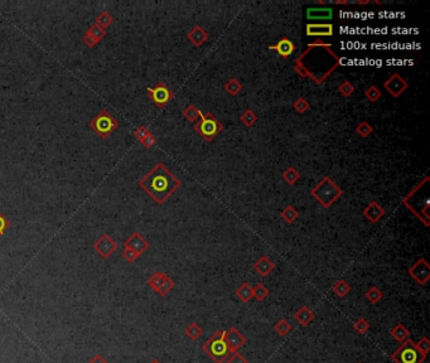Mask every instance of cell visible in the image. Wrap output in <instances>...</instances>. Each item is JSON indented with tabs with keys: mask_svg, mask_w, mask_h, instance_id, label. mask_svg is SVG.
Returning <instances> with one entry per match:
<instances>
[{
	"mask_svg": "<svg viewBox=\"0 0 430 363\" xmlns=\"http://www.w3.org/2000/svg\"><path fill=\"white\" fill-rule=\"evenodd\" d=\"M138 184L155 203L162 206L182 183L163 163H157Z\"/></svg>",
	"mask_w": 430,
	"mask_h": 363,
	"instance_id": "cell-1",
	"label": "cell"
},
{
	"mask_svg": "<svg viewBox=\"0 0 430 363\" xmlns=\"http://www.w3.org/2000/svg\"><path fill=\"white\" fill-rule=\"evenodd\" d=\"M310 194L324 208H330L343 196V191L336 184V182L332 178L323 177L319 180V183L310 191Z\"/></svg>",
	"mask_w": 430,
	"mask_h": 363,
	"instance_id": "cell-2",
	"label": "cell"
},
{
	"mask_svg": "<svg viewBox=\"0 0 430 363\" xmlns=\"http://www.w3.org/2000/svg\"><path fill=\"white\" fill-rule=\"evenodd\" d=\"M203 352L216 363H223L230 357L231 351L225 341V331H217L203 343Z\"/></svg>",
	"mask_w": 430,
	"mask_h": 363,
	"instance_id": "cell-3",
	"label": "cell"
},
{
	"mask_svg": "<svg viewBox=\"0 0 430 363\" xmlns=\"http://www.w3.org/2000/svg\"><path fill=\"white\" fill-rule=\"evenodd\" d=\"M193 127L196 132L208 143L212 142L218 134L223 131L222 122L218 121V119H216L211 112H201L200 120L195 122Z\"/></svg>",
	"mask_w": 430,
	"mask_h": 363,
	"instance_id": "cell-4",
	"label": "cell"
},
{
	"mask_svg": "<svg viewBox=\"0 0 430 363\" xmlns=\"http://www.w3.org/2000/svg\"><path fill=\"white\" fill-rule=\"evenodd\" d=\"M88 126L101 138V139H108L114 131L119 127V121L108 111V110H101L95 117H92Z\"/></svg>",
	"mask_w": 430,
	"mask_h": 363,
	"instance_id": "cell-5",
	"label": "cell"
},
{
	"mask_svg": "<svg viewBox=\"0 0 430 363\" xmlns=\"http://www.w3.org/2000/svg\"><path fill=\"white\" fill-rule=\"evenodd\" d=\"M426 357H424L416 349L415 343L411 339H406L401 346L391 354V359L395 363H423Z\"/></svg>",
	"mask_w": 430,
	"mask_h": 363,
	"instance_id": "cell-6",
	"label": "cell"
},
{
	"mask_svg": "<svg viewBox=\"0 0 430 363\" xmlns=\"http://www.w3.org/2000/svg\"><path fill=\"white\" fill-rule=\"evenodd\" d=\"M147 91L148 96L152 100L153 104L157 107H159V109H164V107L172 101L173 97H174L173 91L170 90L164 82H162V81L158 82L157 85H155V87H148Z\"/></svg>",
	"mask_w": 430,
	"mask_h": 363,
	"instance_id": "cell-7",
	"label": "cell"
},
{
	"mask_svg": "<svg viewBox=\"0 0 430 363\" xmlns=\"http://www.w3.org/2000/svg\"><path fill=\"white\" fill-rule=\"evenodd\" d=\"M93 250L103 259H109L118 250V242L108 234H103L93 244Z\"/></svg>",
	"mask_w": 430,
	"mask_h": 363,
	"instance_id": "cell-8",
	"label": "cell"
},
{
	"mask_svg": "<svg viewBox=\"0 0 430 363\" xmlns=\"http://www.w3.org/2000/svg\"><path fill=\"white\" fill-rule=\"evenodd\" d=\"M409 275L419 284V285L424 286L428 284L430 279V265L426 261V259L421 257L419 259L413 266L409 267Z\"/></svg>",
	"mask_w": 430,
	"mask_h": 363,
	"instance_id": "cell-9",
	"label": "cell"
},
{
	"mask_svg": "<svg viewBox=\"0 0 430 363\" xmlns=\"http://www.w3.org/2000/svg\"><path fill=\"white\" fill-rule=\"evenodd\" d=\"M409 87V83L405 78L401 77L399 73H393L388 81L384 82V88L389 92L393 97H400Z\"/></svg>",
	"mask_w": 430,
	"mask_h": 363,
	"instance_id": "cell-10",
	"label": "cell"
},
{
	"mask_svg": "<svg viewBox=\"0 0 430 363\" xmlns=\"http://www.w3.org/2000/svg\"><path fill=\"white\" fill-rule=\"evenodd\" d=\"M225 341L227 343L228 348H230L231 353L238 352V349L245 346L246 343L245 336L235 327L230 328L228 331H225Z\"/></svg>",
	"mask_w": 430,
	"mask_h": 363,
	"instance_id": "cell-11",
	"label": "cell"
},
{
	"mask_svg": "<svg viewBox=\"0 0 430 363\" xmlns=\"http://www.w3.org/2000/svg\"><path fill=\"white\" fill-rule=\"evenodd\" d=\"M307 35L309 37H332L335 33V28L330 23H308L307 27Z\"/></svg>",
	"mask_w": 430,
	"mask_h": 363,
	"instance_id": "cell-12",
	"label": "cell"
},
{
	"mask_svg": "<svg viewBox=\"0 0 430 363\" xmlns=\"http://www.w3.org/2000/svg\"><path fill=\"white\" fill-rule=\"evenodd\" d=\"M149 246L150 245L149 242H148V240L144 239V237L140 235V232L138 231L133 232V234H131L130 236L125 240V242H124V247H128V249L134 250V251L139 252V254L141 255H143V252H145L148 249H149Z\"/></svg>",
	"mask_w": 430,
	"mask_h": 363,
	"instance_id": "cell-13",
	"label": "cell"
},
{
	"mask_svg": "<svg viewBox=\"0 0 430 363\" xmlns=\"http://www.w3.org/2000/svg\"><path fill=\"white\" fill-rule=\"evenodd\" d=\"M269 50L278 53L281 58H289L295 52V44L288 37H283L274 46H269Z\"/></svg>",
	"mask_w": 430,
	"mask_h": 363,
	"instance_id": "cell-14",
	"label": "cell"
},
{
	"mask_svg": "<svg viewBox=\"0 0 430 363\" xmlns=\"http://www.w3.org/2000/svg\"><path fill=\"white\" fill-rule=\"evenodd\" d=\"M362 213L363 216H365V218H367L371 223H377V222L380 221L384 216H385L386 211L384 209V207H381L380 204L377 203V202L372 201L370 202V204H368L365 209H363Z\"/></svg>",
	"mask_w": 430,
	"mask_h": 363,
	"instance_id": "cell-15",
	"label": "cell"
},
{
	"mask_svg": "<svg viewBox=\"0 0 430 363\" xmlns=\"http://www.w3.org/2000/svg\"><path fill=\"white\" fill-rule=\"evenodd\" d=\"M208 38H210V35L201 25H195L187 34V39L197 48L202 47L207 42Z\"/></svg>",
	"mask_w": 430,
	"mask_h": 363,
	"instance_id": "cell-16",
	"label": "cell"
},
{
	"mask_svg": "<svg viewBox=\"0 0 430 363\" xmlns=\"http://www.w3.org/2000/svg\"><path fill=\"white\" fill-rule=\"evenodd\" d=\"M274 269H275V264H274L273 260L269 256H266V255H263V256L254 264V270H255L259 275L263 276V278H266V276L270 275V274L274 271Z\"/></svg>",
	"mask_w": 430,
	"mask_h": 363,
	"instance_id": "cell-17",
	"label": "cell"
},
{
	"mask_svg": "<svg viewBox=\"0 0 430 363\" xmlns=\"http://www.w3.org/2000/svg\"><path fill=\"white\" fill-rule=\"evenodd\" d=\"M333 17V10L330 8H308L307 18L309 20L325 19L329 20Z\"/></svg>",
	"mask_w": 430,
	"mask_h": 363,
	"instance_id": "cell-18",
	"label": "cell"
},
{
	"mask_svg": "<svg viewBox=\"0 0 430 363\" xmlns=\"http://www.w3.org/2000/svg\"><path fill=\"white\" fill-rule=\"evenodd\" d=\"M314 316L315 314L313 313L312 309H309L305 305L298 309V310L294 313V319L303 327L309 326V324L313 322V319H314Z\"/></svg>",
	"mask_w": 430,
	"mask_h": 363,
	"instance_id": "cell-19",
	"label": "cell"
},
{
	"mask_svg": "<svg viewBox=\"0 0 430 363\" xmlns=\"http://www.w3.org/2000/svg\"><path fill=\"white\" fill-rule=\"evenodd\" d=\"M168 278H169V276H168L165 273L157 271V273L153 274V275H150V278L148 279L147 284H148V286H149V288H152L153 290L155 291V293H158V291H159V289L162 288L163 283H164V281L167 280Z\"/></svg>",
	"mask_w": 430,
	"mask_h": 363,
	"instance_id": "cell-20",
	"label": "cell"
},
{
	"mask_svg": "<svg viewBox=\"0 0 430 363\" xmlns=\"http://www.w3.org/2000/svg\"><path fill=\"white\" fill-rule=\"evenodd\" d=\"M409 334L410 333H409L408 328L401 323L396 324V326L391 329V337H393L396 342H399V343H403L406 339H409Z\"/></svg>",
	"mask_w": 430,
	"mask_h": 363,
	"instance_id": "cell-21",
	"label": "cell"
},
{
	"mask_svg": "<svg viewBox=\"0 0 430 363\" xmlns=\"http://www.w3.org/2000/svg\"><path fill=\"white\" fill-rule=\"evenodd\" d=\"M235 294L243 303H249L253 299V288L249 285V283H243L236 289Z\"/></svg>",
	"mask_w": 430,
	"mask_h": 363,
	"instance_id": "cell-22",
	"label": "cell"
},
{
	"mask_svg": "<svg viewBox=\"0 0 430 363\" xmlns=\"http://www.w3.org/2000/svg\"><path fill=\"white\" fill-rule=\"evenodd\" d=\"M332 290L337 296H340V298H345V296L351 291V286L347 281L343 280V279H340V280L336 281L335 285L332 286Z\"/></svg>",
	"mask_w": 430,
	"mask_h": 363,
	"instance_id": "cell-23",
	"label": "cell"
},
{
	"mask_svg": "<svg viewBox=\"0 0 430 363\" xmlns=\"http://www.w3.org/2000/svg\"><path fill=\"white\" fill-rule=\"evenodd\" d=\"M243 88H244L243 83H241L240 81L235 77L230 78L225 85V91L227 92L230 96H236V95H238L241 91H243Z\"/></svg>",
	"mask_w": 430,
	"mask_h": 363,
	"instance_id": "cell-24",
	"label": "cell"
},
{
	"mask_svg": "<svg viewBox=\"0 0 430 363\" xmlns=\"http://www.w3.org/2000/svg\"><path fill=\"white\" fill-rule=\"evenodd\" d=\"M113 23H114V17L108 12V10H103V12H101L95 19V24H98L99 27L104 28V29L110 27Z\"/></svg>",
	"mask_w": 430,
	"mask_h": 363,
	"instance_id": "cell-25",
	"label": "cell"
},
{
	"mask_svg": "<svg viewBox=\"0 0 430 363\" xmlns=\"http://www.w3.org/2000/svg\"><path fill=\"white\" fill-rule=\"evenodd\" d=\"M281 177H283V179L286 184L294 186V184H297V182L300 179V173L298 172L294 167H289L288 169L284 170Z\"/></svg>",
	"mask_w": 430,
	"mask_h": 363,
	"instance_id": "cell-26",
	"label": "cell"
},
{
	"mask_svg": "<svg viewBox=\"0 0 430 363\" xmlns=\"http://www.w3.org/2000/svg\"><path fill=\"white\" fill-rule=\"evenodd\" d=\"M240 121L245 125L246 127H253L254 125L258 121V115L253 111V110H245V111L241 114Z\"/></svg>",
	"mask_w": 430,
	"mask_h": 363,
	"instance_id": "cell-27",
	"label": "cell"
},
{
	"mask_svg": "<svg viewBox=\"0 0 430 363\" xmlns=\"http://www.w3.org/2000/svg\"><path fill=\"white\" fill-rule=\"evenodd\" d=\"M201 110H198L195 105H189L188 107H185L183 110V116L185 117V120L190 122H197L201 117Z\"/></svg>",
	"mask_w": 430,
	"mask_h": 363,
	"instance_id": "cell-28",
	"label": "cell"
},
{
	"mask_svg": "<svg viewBox=\"0 0 430 363\" xmlns=\"http://www.w3.org/2000/svg\"><path fill=\"white\" fill-rule=\"evenodd\" d=\"M184 333L189 339H192V341H197V339L203 334V329L201 328V326H198V323H195V322H193V323H190L189 326L185 328Z\"/></svg>",
	"mask_w": 430,
	"mask_h": 363,
	"instance_id": "cell-29",
	"label": "cell"
},
{
	"mask_svg": "<svg viewBox=\"0 0 430 363\" xmlns=\"http://www.w3.org/2000/svg\"><path fill=\"white\" fill-rule=\"evenodd\" d=\"M365 296L370 304H377L378 301L383 299L384 294L383 291L377 288V286H371V288L366 291Z\"/></svg>",
	"mask_w": 430,
	"mask_h": 363,
	"instance_id": "cell-30",
	"label": "cell"
},
{
	"mask_svg": "<svg viewBox=\"0 0 430 363\" xmlns=\"http://www.w3.org/2000/svg\"><path fill=\"white\" fill-rule=\"evenodd\" d=\"M280 217L286 222V223H293V222L299 217V213H298V211L294 208V207L289 204V206H286L285 208L281 211Z\"/></svg>",
	"mask_w": 430,
	"mask_h": 363,
	"instance_id": "cell-31",
	"label": "cell"
},
{
	"mask_svg": "<svg viewBox=\"0 0 430 363\" xmlns=\"http://www.w3.org/2000/svg\"><path fill=\"white\" fill-rule=\"evenodd\" d=\"M269 295V289L266 288L264 284H256L253 288V298H255L256 300L263 301L268 298Z\"/></svg>",
	"mask_w": 430,
	"mask_h": 363,
	"instance_id": "cell-32",
	"label": "cell"
},
{
	"mask_svg": "<svg viewBox=\"0 0 430 363\" xmlns=\"http://www.w3.org/2000/svg\"><path fill=\"white\" fill-rule=\"evenodd\" d=\"M274 329H275V332L280 337H285L286 334L292 331V326H290V323L286 319H280V321H278L275 323Z\"/></svg>",
	"mask_w": 430,
	"mask_h": 363,
	"instance_id": "cell-33",
	"label": "cell"
},
{
	"mask_svg": "<svg viewBox=\"0 0 430 363\" xmlns=\"http://www.w3.org/2000/svg\"><path fill=\"white\" fill-rule=\"evenodd\" d=\"M293 109L295 110V112L302 115V114H305V112L310 109V105L309 102L304 99V97H299V99L295 100L294 104H293Z\"/></svg>",
	"mask_w": 430,
	"mask_h": 363,
	"instance_id": "cell-34",
	"label": "cell"
},
{
	"mask_svg": "<svg viewBox=\"0 0 430 363\" xmlns=\"http://www.w3.org/2000/svg\"><path fill=\"white\" fill-rule=\"evenodd\" d=\"M356 131L361 138H368L373 131V127L367 121H361L356 127Z\"/></svg>",
	"mask_w": 430,
	"mask_h": 363,
	"instance_id": "cell-35",
	"label": "cell"
},
{
	"mask_svg": "<svg viewBox=\"0 0 430 363\" xmlns=\"http://www.w3.org/2000/svg\"><path fill=\"white\" fill-rule=\"evenodd\" d=\"M381 96H383V94H381V91L378 90L376 86H370V87L365 91V97L370 102H377L378 100L381 99Z\"/></svg>",
	"mask_w": 430,
	"mask_h": 363,
	"instance_id": "cell-36",
	"label": "cell"
},
{
	"mask_svg": "<svg viewBox=\"0 0 430 363\" xmlns=\"http://www.w3.org/2000/svg\"><path fill=\"white\" fill-rule=\"evenodd\" d=\"M86 32H87L90 35H92V37L95 38L96 40H99V42H100V40H103V38L106 35V29L99 27L98 24H92L90 27V29L86 30Z\"/></svg>",
	"mask_w": 430,
	"mask_h": 363,
	"instance_id": "cell-37",
	"label": "cell"
},
{
	"mask_svg": "<svg viewBox=\"0 0 430 363\" xmlns=\"http://www.w3.org/2000/svg\"><path fill=\"white\" fill-rule=\"evenodd\" d=\"M353 328H355V331L357 332V333L365 334L367 333L368 329H370V323H368L365 318H360L353 323Z\"/></svg>",
	"mask_w": 430,
	"mask_h": 363,
	"instance_id": "cell-38",
	"label": "cell"
},
{
	"mask_svg": "<svg viewBox=\"0 0 430 363\" xmlns=\"http://www.w3.org/2000/svg\"><path fill=\"white\" fill-rule=\"evenodd\" d=\"M416 349H418L419 352H420L421 354H423L424 357L428 356L429 351H430V341L428 337H423V338L420 339V341L418 342V343H415Z\"/></svg>",
	"mask_w": 430,
	"mask_h": 363,
	"instance_id": "cell-39",
	"label": "cell"
},
{
	"mask_svg": "<svg viewBox=\"0 0 430 363\" xmlns=\"http://www.w3.org/2000/svg\"><path fill=\"white\" fill-rule=\"evenodd\" d=\"M174 286H175L174 280H173V279H170V278H168L167 280H165L164 283H163L162 288L159 289L158 294H159L160 296H163V298H164V296H167L168 294H169L170 291H172L173 289H174Z\"/></svg>",
	"mask_w": 430,
	"mask_h": 363,
	"instance_id": "cell-40",
	"label": "cell"
},
{
	"mask_svg": "<svg viewBox=\"0 0 430 363\" xmlns=\"http://www.w3.org/2000/svg\"><path fill=\"white\" fill-rule=\"evenodd\" d=\"M338 91H340V94L342 95V96L350 97L351 95L356 91V88L355 86L350 82V81H343V82L340 85V87H338Z\"/></svg>",
	"mask_w": 430,
	"mask_h": 363,
	"instance_id": "cell-41",
	"label": "cell"
},
{
	"mask_svg": "<svg viewBox=\"0 0 430 363\" xmlns=\"http://www.w3.org/2000/svg\"><path fill=\"white\" fill-rule=\"evenodd\" d=\"M140 256H141V254H139V252L134 251V250H131V249H128V247H124L123 257L126 260V261L130 262V264L135 262L136 260H138Z\"/></svg>",
	"mask_w": 430,
	"mask_h": 363,
	"instance_id": "cell-42",
	"label": "cell"
},
{
	"mask_svg": "<svg viewBox=\"0 0 430 363\" xmlns=\"http://www.w3.org/2000/svg\"><path fill=\"white\" fill-rule=\"evenodd\" d=\"M140 144L143 145L145 149H152V148L154 147L155 144H157V138H155L154 135H153L152 132H150V134L148 135V137H145L144 139L141 140Z\"/></svg>",
	"mask_w": 430,
	"mask_h": 363,
	"instance_id": "cell-43",
	"label": "cell"
},
{
	"mask_svg": "<svg viewBox=\"0 0 430 363\" xmlns=\"http://www.w3.org/2000/svg\"><path fill=\"white\" fill-rule=\"evenodd\" d=\"M149 134H150L149 129H148L145 125H140V126H139L138 129L135 130V131H134V137H135L136 139L139 140V142H141V140H143L145 137H148Z\"/></svg>",
	"mask_w": 430,
	"mask_h": 363,
	"instance_id": "cell-44",
	"label": "cell"
},
{
	"mask_svg": "<svg viewBox=\"0 0 430 363\" xmlns=\"http://www.w3.org/2000/svg\"><path fill=\"white\" fill-rule=\"evenodd\" d=\"M226 363H249V361L243 354L238 353V352H235V353H232V356L226 359Z\"/></svg>",
	"mask_w": 430,
	"mask_h": 363,
	"instance_id": "cell-45",
	"label": "cell"
},
{
	"mask_svg": "<svg viewBox=\"0 0 430 363\" xmlns=\"http://www.w3.org/2000/svg\"><path fill=\"white\" fill-rule=\"evenodd\" d=\"M10 227V222L9 219L7 218V217L4 216V214L0 212V237L3 236V235L5 234V231H7L8 229Z\"/></svg>",
	"mask_w": 430,
	"mask_h": 363,
	"instance_id": "cell-46",
	"label": "cell"
},
{
	"mask_svg": "<svg viewBox=\"0 0 430 363\" xmlns=\"http://www.w3.org/2000/svg\"><path fill=\"white\" fill-rule=\"evenodd\" d=\"M82 42L85 43V44L87 46L88 48H93V47H96V46H98L99 43H100V42H99V40H96L95 38L92 37V35L88 34L87 32H86V33H85V35H83Z\"/></svg>",
	"mask_w": 430,
	"mask_h": 363,
	"instance_id": "cell-47",
	"label": "cell"
},
{
	"mask_svg": "<svg viewBox=\"0 0 430 363\" xmlns=\"http://www.w3.org/2000/svg\"><path fill=\"white\" fill-rule=\"evenodd\" d=\"M87 363H109L101 354H95Z\"/></svg>",
	"mask_w": 430,
	"mask_h": 363,
	"instance_id": "cell-48",
	"label": "cell"
},
{
	"mask_svg": "<svg viewBox=\"0 0 430 363\" xmlns=\"http://www.w3.org/2000/svg\"><path fill=\"white\" fill-rule=\"evenodd\" d=\"M336 5H347L350 4V2H347V0H337V2H335Z\"/></svg>",
	"mask_w": 430,
	"mask_h": 363,
	"instance_id": "cell-49",
	"label": "cell"
},
{
	"mask_svg": "<svg viewBox=\"0 0 430 363\" xmlns=\"http://www.w3.org/2000/svg\"><path fill=\"white\" fill-rule=\"evenodd\" d=\"M370 0H366V2H361V0H358V2H356V4L358 5H366V4H370Z\"/></svg>",
	"mask_w": 430,
	"mask_h": 363,
	"instance_id": "cell-50",
	"label": "cell"
},
{
	"mask_svg": "<svg viewBox=\"0 0 430 363\" xmlns=\"http://www.w3.org/2000/svg\"><path fill=\"white\" fill-rule=\"evenodd\" d=\"M149 363H162L160 361H158V359H152Z\"/></svg>",
	"mask_w": 430,
	"mask_h": 363,
	"instance_id": "cell-51",
	"label": "cell"
},
{
	"mask_svg": "<svg viewBox=\"0 0 430 363\" xmlns=\"http://www.w3.org/2000/svg\"><path fill=\"white\" fill-rule=\"evenodd\" d=\"M360 363H361V362H360Z\"/></svg>",
	"mask_w": 430,
	"mask_h": 363,
	"instance_id": "cell-52",
	"label": "cell"
}]
</instances>
